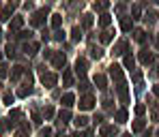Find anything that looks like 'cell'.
Listing matches in <instances>:
<instances>
[{
  "label": "cell",
  "mask_w": 159,
  "mask_h": 137,
  "mask_svg": "<svg viewBox=\"0 0 159 137\" xmlns=\"http://www.w3.org/2000/svg\"><path fill=\"white\" fill-rule=\"evenodd\" d=\"M114 118H116V122H127V111L118 109L116 113H114Z\"/></svg>",
  "instance_id": "15"
},
{
  "label": "cell",
  "mask_w": 159,
  "mask_h": 137,
  "mask_svg": "<svg viewBox=\"0 0 159 137\" xmlns=\"http://www.w3.org/2000/svg\"><path fill=\"white\" fill-rule=\"evenodd\" d=\"M37 49H39V45H37V43H30V45L24 47V52H26L28 56H34V54H37Z\"/></svg>",
  "instance_id": "16"
},
{
  "label": "cell",
  "mask_w": 159,
  "mask_h": 137,
  "mask_svg": "<svg viewBox=\"0 0 159 137\" xmlns=\"http://www.w3.org/2000/svg\"><path fill=\"white\" fill-rule=\"evenodd\" d=\"M60 137H62V135H60Z\"/></svg>",
  "instance_id": "50"
},
{
  "label": "cell",
  "mask_w": 159,
  "mask_h": 137,
  "mask_svg": "<svg viewBox=\"0 0 159 137\" xmlns=\"http://www.w3.org/2000/svg\"><path fill=\"white\" fill-rule=\"evenodd\" d=\"M2 99H4V105H11V103H13V94H11V92H4Z\"/></svg>",
  "instance_id": "28"
},
{
  "label": "cell",
  "mask_w": 159,
  "mask_h": 137,
  "mask_svg": "<svg viewBox=\"0 0 159 137\" xmlns=\"http://www.w3.org/2000/svg\"><path fill=\"white\" fill-rule=\"evenodd\" d=\"M140 60H142L144 64H148V62H153V54H151V52H142V54H140Z\"/></svg>",
  "instance_id": "17"
},
{
  "label": "cell",
  "mask_w": 159,
  "mask_h": 137,
  "mask_svg": "<svg viewBox=\"0 0 159 137\" xmlns=\"http://www.w3.org/2000/svg\"><path fill=\"white\" fill-rule=\"evenodd\" d=\"M90 54H93V58H101L103 52H101V49H97V47H93V49H90Z\"/></svg>",
  "instance_id": "32"
},
{
  "label": "cell",
  "mask_w": 159,
  "mask_h": 137,
  "mask_svg": "<svg viewBox=\"0 0 159 137\" xmlns=\"http://www.w3.org/2000/svg\"><path fill=\"white\" fill-rule=\"evenodd\" d=\"M30 34H32V32H30V30H24V32H20V39H30Z\"/></svg>",
  "instance_id": "39"
},
{
  "label": "cell",
  "mask_w": 159,
  "mask_h": 137,
  "mask_svg": "<svg viewBox=\"0 0 159 137\" xmlns=\"http://www.w3.org/2000/svg\"><path fill=\"white\" fill-rule=\"evenodd\" d=\"M93 107H95V99L90 94H86V96L80 99V109H93Z\"/></svg>",
  "instance_id": "4"
},
{
  "label": "cell",
  "mask_w": 159,
  "mask_h": 137,
  "mask_svg": "<svg viewBox=\"0 0 159 137\" xmlns=\"http://www.w3.org/2000/svg\"><path fill=\"white\" fill-rule=\"evenodd\" d=\"M22 73H24V66H15V69H13V73H11V79H13V82H17V79L22 77Z\"/></svg>",
  "instance_id": "14"
},
{
  "label": "cell",
  "mask_w": 159,
  "mask_h": 137,
  "mask_svg": "<svg viewBox=\"0 0 159 137\" xmlns=\"http://www.w3.org/2000/svg\"><path fill=\"white\" fill-rule=\"evenodd\" d=\"M7 56L9 58H15V47L13 45H7Z\"/></svg>",
  "instance_id": "30"
},
{
  "label": "cell",
  "mask_w": 159,
  "mask_h": 137,
  "mask_svg": "<svg viewBox=\"0 0 159 137\" xmlns=\"http://www.w3.org/2000/svg\"><path fill=\"white\" fill-rule=\"evenodd\" d=\"M60 24H62V15H58V13L52 15V26L54 28H60Z\"/></svg>",
  "instance_id": "20"
},
{
  "label": "cell",
  "mask_w": 159,
  "mask_h": 137,
  "mask_svg": "<svg viewBox=\"0 0 159 137\" xmlns=\"http://www.w3.org/2000/svg\"><path fill=\"white\" fill-rule=\"evenodd\" d=\"M45 15H48V9H41V11H37V13L32 15L30 24H32V26H41V24H43V19H45Z\"/></svg>",
  "instance_id": "1"
},
{
  "label": "cell",
  "mask_w": 159,
  "mask_h": 137,
  "mask_svg": "<svg viewBox=\"0 0 159 137\" xmlns=\"http://www.w3.org/2000/svg\"><path fill=\"white\" fill-rule=\"evenodd\" d=\"M95 83H97V88L103 90V88H106V77H103V75H95Z\"/></svg>",
  "instance_id": "18"
},
{
  "label": "cell",
  "mask_w": 159,
  "mask_h": 137,
  "mask_svg": "<svg viewBox=\"0 0 159 137\" xmlns=\"http://www.w3.org/2000/svg\"><path fill=\"white\" fill-rule=\"evenodd\" d=\"M157 49H159V39H157Z\"/></svg>",
  "instance_id": "48"
},
{
  "label": "cell",
  "mask_w": 159,
  "mask_h": 137,
  "mask_svg": "<svg viewBox=\"0 0 159 137\" xmlns=\"http://www.w3.org/2000/svg\"><path fill=\"white\" fill-rule=\"evenodd\" d=\"M144 111H146V105H135V113H138V116H142Z\"/></svg>",
  "instance_id": "36"
},
{
  "label": "cell",
  "mask_w": 159,
  "mask_h": 137,
  "mask_svg": "<svg viewBox=\"0 0 159 137\" xmlns=\"http://www.w3.org/2000/svg\"><path fill=\"white\" fill-rule=\"evenodd\" d=\"M69 118H71V113H69L67 109L60 111V113H58V126H65V124L69 122Z\"/></svg>",
  "instance_id": "6"
},
{
  "label": "cell",
  "mask_w": 159,
  "mask_h": 137,
  "mask_svg": "<svg viewBox=\"0 0 159 137\" xmlns=\"http://www.w3.org/2000/svg\"><path fill=\"white\" fill-rule=\"evenodd\" d=\"M82 26H84V28L93 26V15H84V19H82Z\"/></svg>",
  "instance_id": "24"
},
{
  "label": "cell",
  "mask_w": 159,
  "mask_h": 137,
  "mask_svg": "<svg viewBox=\"0 0 159 137\" xmlns=\"http://www.w3.org/2000/svg\"><path fill=\"white\" fill-rule=\"evenodd\" d=\"M52 62H54V66H65V54H54L52 56Z\"/></svg>",
  "instance_id": "7"
},
{
  "label": "cell",
  "mask_w": 159,
  "mask_h": 137,
  "mask_svg": "<svg viewBox=\"0 0 159 137\" xmlns=\"http://www.w3.org/2000/svg\"><path fill=\"white\" fill-rule=\"evenodd\" d=\"M125 49H127V41H120V43L116 45V49H114V54H125Z\"/></svg>",
  "instance_id": "19"
},
{
  "label": "cell",
  "mask_w": 159,
  "mask_h": 137,
  "mask_svg": "<svg viewBox=\"0 0 159 137\" xmlns=\"http://www.w3.org/2000/svg\"><path fill=\"white\" fill-rule=\"evenodd\" d=\"M110 22H112V19H110V15H106V13H103V15H101V19H99V24H101L103 28L110 26Z\"/></svg>",
  "instance_id": "25"
},
{
  "label": "cell",
  "mask_w": 159,
  "mask_h": 137,
  "mask_svg": "<svg viewBox=\"0 0 159 137\" xmlns=\"http://www.w3.org/2000/svg\"><path fill=\"white\" fill-rule=\"evenodd\" d=\"M43 56H45V58H48V60H50V58H52V49H45V52H43Z\"/></svg>",
  "instance_id": "43"
},
{
  "label": "cell",
  "mask_w": 159,
  "mask_h": 137,
  "mask_svg": "<svg viewBox=\"0 0 159 137\" xmlns=\"http://www.w3.org/2000/svg\"><path fill=\"white\" fill-rule=\"evenodd\" d=\"M24 24V19L22 17H13V22H11V32H15V30H20Z\"/></svg>",
  "instance_id": "12"
},
{
  "label": "cell",
  "mask_w": 159,
  "mask_h": 137,
  "mask_svg": "<svg viewBox=\"0 0 159 137\" xmlns=\"http://www.w3.org/2000/svg\"><path fill=\"white\" fill-rule=\"evenodd\" d=\"M107 6H110L107 0H99V2H95V9H99V11H106Z\"/></svg>",
  "instance_id": "22"
},
{
  "label": "cell",
  "mask_w": 159,
  "mask_h": 137,
  "mask_svg": "<svg viewBox=\"0 0 159 137\" xmlns=\"http://www.w3.org/2000/svg\"><path fill=\"white\" fill-rule=\"evenodd\" d=\"M73 103H75V96H73V94H71V92H69V94H65V96H62V105H65V107H71V105H73Z\"/></svg>",
  "instance_id": "9"
},
{
  "label": "cell",
  "mask_w": 159,
  "mask_h": 137,
  "mask_svg": "<svg viewBox=\"0 0 159 137\" xmlns=\"http://www.w3.org/2000/svg\"><path fill=\"white\" fill-rule=\"evenodd\" d=\"M157 135H159V133H157Z\"/></svg>",
  "instance_id": "49"
},
{
  "label": "cell",
  "mask_w": 159,
  "mask_h": 137,
  "mask_svg": "<svg viewBox=\"0 0 159 137\" xmlns=\"http://www.w3.org/2000/svg\"><path fill=\"white\" fill-rule=\"evenodd\" d=\"M101 122H103V116L97 113V116H95V124H101Z\"/></svg>",
  "instance_id": "41"
},
{
  "label": "cell",
  "mask_w": 159,
  "mask_h": 137,
  "mask_svg": "<svg viewBox=\"0 0 159 137\" xmlns=\"http://www.w3.org/2000/svg\"><path fill=\"white\" fill-rule=\"evenodd\" d=\"M20 116H22V111H20V109H13V111H11V116H9V120H17Z\"/></svg>",
  "instance_id": "29"
},
{
  "label": "cell",
  "mask_w": 159,
  "mask_h": 137,
  "mask_svg": "<svg viewBox=\"0 0 159 137\" xmlns=\"http://www.w3.org/2000/svg\"><path fill=\"white\" fill-rule=\"evenodd\" d=\"M101 41H103V43L112 41V32H103V34H101Z\"/></svg>",
  "instance_id": "35"
},
{
  "label": "cell",
  "mask_w": 159,
  "mask_h": 137,
  "mask_svg": "<svg viewBox=\"0 0 159 137\" xmlns=\"http://www.w3.org/2000/svg\"><path fill=\"white\" fill-rule=\"evenodd\" d=\"M0 77H7V64H0Z\"/></svg>",
  "instance_id": "38"
},
{
  "label": "cell",
  "mask_w": 159,
  "mask_h": 137,
  "mask_svg": "<svg viewBox=\"0 0 159 137\" xmlns=\"http://www.w3.org/2000/svg\"><path fill=\"white\" fill-rule=\"evenodd\" d=\"M140 79H142V73H140V71H138V73H133V82H140Z\"/></svg>",
  "instance_id": "42"
},
{
  "label": "cell",
  "mask_w": 159,
  "mask_h": 137,
  "mask_svg": "<svg viewBox=\"0 0 159 137\" xmlns=\"http://www.w3.org/2000/svg\"><path fill=\"white\" fill-rule=\"evenodd\" d=\"M123 64H125V69H133V56L127 54V56H125V60H123Z\"/></svg>",
  "instance_id": "21"
},
{
  "label": "cell",
  "mask_w": 159,
  "mask_h": 137,
  "mask_svg": "<svg viewBox=\"0 0 159 137\" xmlns=\"http://www.w3.org/2000/svg\"><path fill=\"white\" fill-rule=\"evenodd\" d=\"M123 137H131V133H127V135H123Z\"/></svg>",
  "instance_id": "47"
},
{
  "label": "cell",
  "mask_w": 159,
  "mask_h": 137,
  "mask_svg": "<svg viewBox=\"0 0 159 137\" xmlns=\"http://www.w3.org/2000/svg\"><path fill=\"white\" fill-rule=\"evenodd\" d=\"M75 73L78 75H84L86 73V60H78L75 62Z\"/></svg>",
  "instance_id": "10"
},
{
  "label": "cell",
  "mask_w": 159,
  "mask_h": 137,
  "mask_svg": "<svg viewBox=\"0 0 159 137\" xmlns=\"http://www.w3.org/2000/svg\"><path fill=\"white\" fill-rule=\"evenodd\" d=\"M54 39H56V41H62V39H65V32L56 30V32H54Z\"/></svg>",
  "instance_id": "37"
},
{
  "label": "cell",
  "mask_w": 159,
  "mask_h": 137,
  "mask_svg": "<svg viewBox=\"0 0 159 137\" xmlns=\"http://www.w3.org/2000/svg\"><path fill=\"white\" fill-rule=\"evenodd\" d=\"M73 122H75V126H78V129H84V126L88 124V118H86V116H78Z\"/></svg>",
  "instance_id": "13"
},
{
  "label": "cell",
  "mask_w": 159,
  "mask_h": 137,
  "mask_svg": "<svg viewBox=\"0 0 159 137\" xmlns=\"http://www.w3.org/2000/svg\"><path fill=\"white\" fill-rule=\"evenodd\" d=\"M153 92H155V94L159 96V86H155V88H153Z\"/></svg>",
  "instance_id": "45"
},
{
  "label": "cell",
  "mask_w": 159,
  "mask_h": 137,
  "mask_svg": "<svg viewBox=\"0 0 159 137\" xmlns=\"http://www.w3.org/2000/svg\"><path fill=\"white\" fill-rule=\"evenodd\" d=\"M142 129H144V120H135V122H133V131H135V133H140Z\"/></svg>",
  "instance_id": "23"
},
{
  "label": "cell",
  "mask_w": 159,
  "mask_h": 137,
  "mask_svg": "<svg viewBox=\"0 0 159 137\" xmlns=\"http://www.w3.org/2000/svg\"><path fill=\"white\" fill-rule=\"evenodd\" d=\"M17 94H20V96H28V94H30V86H28V88H20Z\"/></svg>",
  "instance_id": "33"
},
{
  "label": "cell",
  "mask_w": 159,
  "mask_h": 137,
  "mask_svg": "<svg viewBox=\"0 0 159 137\" xmlns=\"http://www.w3.org/2000/svg\"><path fill=\"white\" fill-rule=\"evenodd\" d=\"M50 135H52V129H50V126L41 129V137H50Z\"/></svg>",
  "instance_id": "34"
},
{
  "label": "cell",
  "mask_w": 159,
  "mask_h": 137,
  "mask_svg": "<svg viewBox=\"0 0 159 137\" xmlns=\"http://www.w3.org/2000/svg\"><path fill=\"white\" fill-rule=\"evenodd\" d=\"M28 133H30V126H28L26 122H24V124L17 129V133H15V135H17V137H28Z\"/></svg>",
  "instance_id": "11"
},
{
  "label": "cell",
  "mask_w": 159,
  "mask_h": 137,
  "mask_svg": "<svg viewBox=\"0 0 159 137\" xmlns=\"http://www.w3.org/2000/svg\"><path fill=\"white\" fill-rule=\"evenodd\" d=\"M71 39H73V41H80V39H82V30H80V28H73V32H71Z\"/></svg>",
  "instance_id": "26"
},
{
  "label": "cell",
  "mask_w": 159,
  "mask_h": 137,
  "mask_svg": "<svg viewBox=\"0 0 159 137\" xmlns=\"http://www.w3.org/2000/svg\"><path fill=\"white\" fill-rule=\"evenodd\" d=\"M73 137H84V135H82V133H75V135H73Z\"/></svg>",
  "instance_id": "46"
},
{
  "label": "cell",
  "mask_w": 159,
  "mask_h": 137,
  "mask_svg": "<svg viewBox=\"0 0 159 137\" xmlns=\"http://www.w3.org/2000/svg\"><path fill=\"white\" fill-rule=\"evenodd\" d=\"M144 137H153V131H144Z\"/></svg>",
  "instance_id": "44"
},
{
  "label": "cell",
  "mask_w": 159,
  "mask_h": 137,
  "mask_svg": "<svg viewBox=\"0 0 159 137\" xmlns=\"http://www.w3.org/2000/svg\"><path fill=\"white\" fill-rule=\"evenodd\" d=\"M120 28H123L125 32H127V30H131V22H129V19H123V24H120Z\"/></svg>",
  "instance_id": "31"
},
{
  "label": "cell",
  "mask_w": 159,
  "mask_h": 137,
  "mask_svg": "<svg viewBox=\"0 0 159 137\" xmlns=\"http://www.w3.org/2000/svg\"><path fill=\"white\" fill-rule=\"evenodd\" d=\"M101 135H103V137H116V135H118V131H116V126L106 124V126H101Z\"/></svg>",
  "instance_id": "5"
},
{
  "label": "cell",
  "mask_w": 159,
  "mask_h": 137,
  "mask_svg": "<svg viewBox=\"0 0 159 137\" xmlns=\"http://www.w3.org/2000/svg\"><path fill=\"white\" fill-rule=\"evenodd\" d=\"M62 83H65L67 88L73 86V73H71V71H65V73H62Z\"/></svg>",
  "instance_id": "8"
},
{
  "label": "cell",
  "mask_w": 159,
  "mask_h": 137,
  "mask_svg": "<svg viewBox=\"0 0 159 137\" xmlns=\"http://www.w3.org/2000/svg\"><path fill=\"white\" fill-rule=\"evenodd\" d=\"M41 82H43L45 88H54L58 79H56V75H54V73H43V75H41Z\"/></svg>",
  "instance_id": "2"
},
{
  "label": "cell",
  "mask_w": 159,
  "mask_h": 137,
  "mask_svg": "<svg viewBox=\"0 0 159 137\" xmlns=\"http://www.w3.org/2000/svg\"><path fill=\"white\" fill-rule=\"evenodd\" d=\"M54 116V109L52 107H45V118H52Z\"/></svg>",
  "instance_id": "40"
},
{
  "label": "cell",
  "mask_w": 159,
  "mask_h": 137,
  "mask_svg": "<svg viewBox=\"0 0 159 137\" xmlns=\"http://www.w3.org/2000/svg\"><path fill=\"white\" fill-rule=\"evenodd\" d=\"M135 41H138V43H144V41H146V34H144L142 30H138V32H135Z\"/></svg>",
  "instance_id": "27"
},
{
  "label": "cell",
  "mask_w": 159,
  "mask_h": 137,
  "mask_svg": "<svg viewBox=\"0 0 159 137\" xmlns=\"http://www.w3.org/2000/svg\"><path fill=\"white\" fill-rule=\"evenodd\" d=\"M13 9H15V2H9V4L2 9V13H0V22H7V19H11V15H13Z\"/></svg>",
  "instance_id": "3"
}]
</instances>
